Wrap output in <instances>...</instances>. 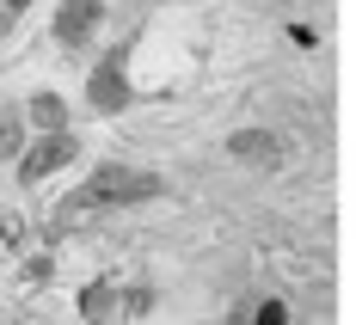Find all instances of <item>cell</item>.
Listing matches in <instances>:
<instances>
[{"mask_svg": "<svg viewBox=\"0 0 356 325\" xmlns=\"http://www.w3.org/2000/svg\"><path fill=\"white\" fill-rule=\"evenodd\" d=\"M31 117L43 123V129H62V123H68V105H62L56 92H37V99H31Z\"/></svg>", "mask_w": 356, "mask_h": 325, "instance_id": "cell-6", "label": "cell"}, {"mask_svg": "<svg viewBox=\"0 0 356 325\" xmlns=\"http://www.w3.org/2000/svg\"><path fill=\"white\" fill-rule=\"evenodd\" d=\"M240 319H258V325H289V307H283V301H258V307H246Z\"/></svg>", "mask_w": 356, "mask_h": 325, "instance_id": "cell-8", "label": "cell"}, {"mask_svg": "<svg viewBox=\"0 0 356 325\" xmlns=\"http://www.w3.org/2000/svg\"><path fill=\"white\" fill-rule=\"evenodd\" d=\"M147 197H160V178L154 172H136V166H99L92 184H86V203H147Z\"/></svg>", "mask_w": 356, "mask_h": 325, "instance_id": "cell-1", "label": "cell"}, {"mask_svg": "<svg viewBox=\"0 0 356 325\" xmlns=\"http://www.w3.org/2000/svg\"><path fill=\"white\" fill-rule=\"evenodd\" d=\"M19 6H25V0H6V12H19Z\"/></svg>", "mask_w": 356, "mask_h": 325, "instance_id": "cell-10", "label": "cell"}, {"mask_svg": "<svg viewBox=\"0 0 356 325\" xmlns=\"http://www.w3.org/2000/svg\"><path fill=\"white\" fill-rule=\"evenodd\" d=\"M19 142H25V135H19V117H13V110H0V160H6V153H19Z\"/></svg>", "mask_w": 356, "mask_h": 325, "instance_id": "cell-9", "label": "cell"}, {"mask_svg": "<svg viewBox=\"0 0 356 325\" xmlns=\"http://www.w3.org/2000/svg\"><path fill=\"white\" fill-rule=\"evenodd\" d=\"M86 99L99 110H123L129 105V80H123V56H111V62H99L92 68V86H86Z\"/></svg>", "mask_w": 356, "mask_h": 325, "instance_id": "cell-3", "label": "cell"}, {"mask_svg": "<svg viewBox=\"0 0 356 325\" xmlns=\"http://www.w3.org/2000/svg\"><path fill=\"white\" fill-rule=\"evenodd\" d=\"M234 153H240V160H252V166H277V160H283V147H277V135H264V129H240V135H234Z\"/></svg>", "mask_w": 356, "mask_h": 325, "instance_id": "cell-5", "label": "cell"}, {"mask_svg": "<svg viewBox=\"0 0 356 325\" xmlns=\"http://www.w3.org/2000/svg\"><path fill=\"white\" fill-rule=\"evenodd\" d=\"M68 160H74V135H43V142H37L31 153L19 160V178L37 184V178H49L56 166H68Z\"/></svg>", "mask_w": 356, "mask_h": 325, "instance_id": "cell-2", "label": "cell"}, {"mask_svg": "<svg viewBox=\"0 0 356 325\" xmlns=\"http://www.w3.org/2000/svg\"><path fill=\"white\" fill-rule=\"evenodd\" d=\"M80 313H86V319H105V313H111V289H105V283H92V289L80 294Z\"/></svg>", "mask_w": 356, "mask_h": 325, "instance_id": "cell-7", "label": "cell"}, {"mask_svg": "<svg viewBox=\"0 0 356 325\" xmlns=\"http://www.w3.org/2000/svg\"><path fill=\"white\" fill-rule=\"evenodd\" d=\"M92 19H99V0H62V12H56V37H62V43H80V37L92 31Z\"/></svg>", "mask_w": 356, "mask_h": 325, "instance_id": "cell-4", "label": "cell"}]
</instances>
